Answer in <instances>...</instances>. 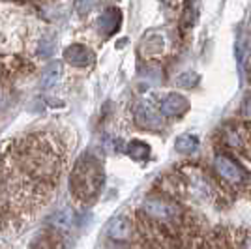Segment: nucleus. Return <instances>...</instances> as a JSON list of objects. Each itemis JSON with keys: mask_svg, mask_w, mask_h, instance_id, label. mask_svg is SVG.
Returning a JSON list of instances; mask_svg holds the SVG:
<instances>
[{"mask_svg": "<svg viewBox=\"0 0 251 249\" xmlns=\"http://www.w3.org/2000/svg\"><path fill=\"white\" fill-rule=\"evenodd\" d=\"M103 169L98 163L96 157L84 156L77 161L74 174H72V191L79 200L88 202V200L96 199V195L103 187Z\"/></svg>", "mask_w": 251, "mask_h": 249, "instance_id": "nucleus-1", "label": "nucleus"}, {"mask_svg": "<svg viewBox=\"0 0 251 249\" xmlns=\"http://www.w3.org/2000/svg\"><path fill=\"white\" fill-rule=\"evenodd\" d=\"M145 212L148 218L161 221V223H173L180 219V208L173 204L171 200L161 197H150L145 200Z\"/></svg>", "mask_w": 251, "mask_h": 249, "instance_id": "nucleus-2", "label": "nucleus"}, {"mask_svg": "<svg viewBox=\"0 0 251 249\" xmlns=\"http://www.w3.org/2000/svg\"><path fill=\"white\" fill-rule=\"evenodd\" d=\"M214 169L225 182L229 184H242L246 180V173L232 157L225 156V154H218L214 159Z\"/></svg>", "mask_w": 251, "mask_h": 249, "instance_id": "nucleus-3", "label": "nucleus"}, {"mask_svg": "<svg viewBox=\"0 0 251 249\" xmlns=\"http://www.w3.org/2000/svg\"><path fill=\"white\" fill-rule=\"evenodd\" d=\"M135 120L141 127H147V129H159L163 125L161 116L147 103H139L135 107Z\"/></svg>", "mask_w": 251, "mask_h": 249, "instance_id": "nucleus-4", "label": "nucleus"}, {"mask_svg": "<svg viewBox=\"0 0 251 249\" xmlns=\"http://www.w3.org/2000/svg\"><path fill=\"white\" fill-rule=\"evenodd\" d=\"M64 56L72 66H77V68H86V66H90L94 62V54L90 52V49H86L84 45H79V43L68 47Z\"/></svg>", "mask_w": 251, "mask_h": 249, "instance_id": "nucleus-5", "label": "nucleus"}, {"mask_svg": "<svg viewBox=\"0 0 251 249\" xmlns=\"http://www.w3.org/2000/svg\"><path fill=\"white\" fill-rule=\"evenodd\" d=\"M188 100L180 94H171L169 98H165L161 101V113L167 114V116H176V114H182L188 111Z\"/></svg>", "mask_w": 251, "mask_h": 249, "instance_id": "nucleus-6", "label": "nucleus"}, {"mask_svg": "<svg viewBox=\"0 0 251 249\" xmlns=\"http://www.w3.org/2000/svg\"><path fill=\"white\" fill-rule=\"evenodd\" d=\"M131 223H129V219L127 218H116L111 225H109V236L113 240H127L131 236Z\"/></svg>", "mask_w": 251, "mask_h": 249, "instance_id": "nucleus-7", "label": "nucleus"}, {"mask_svg": "<svg viewBox=\"0 0 251 249\" xmlns=\"http://www.w3.org/2000/svg\"><path fill=\"white\" fill-rule=\"evenodd\" d=\"M60 77H62V66L60 62H51L47 68H45V72H43V77H42V88H52L54 84L60 81Z\"/></svg>", "mask_w": 251, "mask_h": 249, "instance_id": "nucleus-8", "label": "nucleus"}, {"mask_svg": "<svg viewBox=\"0 0 251 249\" xmlns=\"http://www.w3.org/2000/svg\"><path fill=\"white\" fill-rule=\"evenodd\" d=\"M197 146H199V141H197V137L193 135H180L176 139V152L180 154H193L195 150H197Z\"/></svg>", "mask_w": 251, "mask_h": 249, "instance_id": "nucleus-9", "label": "nucleus"}, {"mask_svg": "<svg viewBox=\"0 0 251 249\" xmlns=\"http://www.w3.org/2000/svg\"><path fill=\"white\" fill-rule=\"evenodd\" d=\"M118 23H120V13L116 10H109L100 19V26H101V30L105 34H111V32H115L118 28Z\"/></svg>", "mask_w": 251, "mask_h": 249, "instance_id": "nucleus-10", "label": "nucleus"}, {"mask_svg": "<svg viewBox=\"0 0 251 249\" xmlns=\"http://www.w3.org/2000/svg\"><path fill=\"white\" fill-rule=\"evenodd\" d=\"M127 154L133 159H147L150 156V146L143 141H131L127 145Z\"/></svg>", "mask_w": 251, "mask_h": 249, "instance_id": "nucleus-11", "label": "nucleus"}, {"mask_svg": "<svg viewBox=\"0 0 251 249\" xmlns=\"http://www.w3.org/2000/svg\"><path fill=\"white\" fill-rule=\"evenodd\" d=\"M54 51V38L52 36H45L40 43V54L42 56H51Z\"/></svg>", "mask_w": 251, "mask_h": 249, "instance_id": "nucleus-12", "label": "nucleus"}, {"mask_svg": "<svg viewBox=\"0 0 251 249\" xmlns=\"http://www.w3.org/2000/svg\"><path fill=\"white\" fill-rule=\"evenodd\" d=\"M141 79L143 81H147V83H159V79H161V73H159V70H156V68H147L145 72H141Z\"/></svg>", "mask_w": 251, "mask_h": 249, "instance_id": "nucleus-13", "label": "nucleus"}, {"mask_svg": "<svg viewBox=\"0 0 251 249\" xmlns=\"http://www.w3.org/2000/svg\"><path fill=\"white\" fill-rule=\"evenodd\" d=\"M178 86H182V88H191L193 84L197 83V75L195 73H182L180 77H178Z\"/></svg>", "mask_w": 251, "mask_h": 249, "instance_id": "nucleus-14", "label": "nucleus"}, {"mask_svg": "<svg viewBox=\"0 0 251 249\" xmlns=\"http://www.w3.org/2000/svg\"><path fill=\"white\" fill-rule=\"evenodd\" d=\"M92 4H94V0H75V10L79 15H86L92 10Z\"/></svg>", "mask_w": 251, "mask_h": 249, "instance_id": "nucleus-15", "label": "nucleus"}, {"mask_svg": "<svg viewBox=\"0 0 251 249\" xmlns=\"http://www.w3.org/2000/svg\"><path fill=\"white\" fill-rule=\"evenodd\" d=\"M242 248H244V249H251V234H248V236L244 238V242H242Z\"/></svg>", "mask_w": 251, "mask_h": 249, "instance_id": "nucleus-16", "label": "nucleus"}, {"mask_svg": "<svg viewBox=\"0 0 251 249\" xmlns=\"http://www.w3.org/2000/svg\"><path fill=\"white\" fill-rule=\"evenodd\" d=\"M246 114H248V118H250V122H251V100L246 103Z\"/></svg>", "mask_w": 251, "mask_h": 249, "instance_id": "nucleus-17", "label": "nucleus"}, {"mask_svg": "<svg viewBox=\"0 0 251 249\" xmlns=\"http://www.w3.org/2000/svg\"><path fill=\"white\" fill-rule=\"evenodd\" d=\"M248 45H250V51H251V26H250V36H248Z\"/></svg>", "mask_w": 251, "mask_h": 249, "instance_id": "nucleus-18", "label": "nucleus"}, {"mask_svg": "<svg viewBox=\"0 0 251 249\" xmlns=\"http://www.w3.org/2000/svg\"><path fill=\"white\" fill-rule=\"evenodd\" d=\"M250 68H251V58H250Z\"/></svg>", "mask_w": 251, "mask_h": 249, "instance_id": "nucleus-19", "label": "nucleus"}]
</instances>
